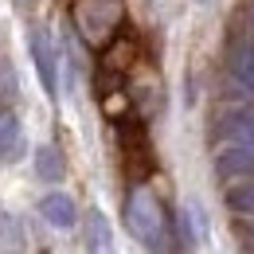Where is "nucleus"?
<instances>
[{"instance_id": "f257e3e1", "label": "nucleus", "mask_w": 254, "mask_h": 254, "mask_svg": "<svg viewBox=\"0 0 254 254\" xmlns=\"http://www.w3.org/2000/svg\"><path fill=\"white\" fill-rule=\"evenodd\" d=\"M126 219H129V231L149 243V247H160V235H164V215H160V203L153 199V191H133L126 203Z\"/></svg>"}, {"instance_id": "f03ea898", "label": "nucleus", "mask_w": 254, "mask_h": 254, "mask_svg": "<svg viewBox=\"0 0 254 254\" xmlns=\"http://www.w3.org/2000/svg\"><path fill=\"white\" fill-rule=\"evenodd\" d=\"M215 172H219L223 180L251 176V172H254V153H247V149H239V145H227V141H223V149L215 153Z\"/></svg>"}, {"instance_id": "7ed1b4c3", "label": "nucleus", "mask_w": 254, "mask_h": 254, "mask_svg": "<svg viewBox=\"0 0 254 254\" xmlns=\"http://www.w3.org/2000/svg\"><path fill=\"white\" fill-rule=\"evenodd\" d=\"M231 74L239 78V86L254 90V39L251 35L231 47Z\"/></svg>"}, {"instance_id": "20e7f679", "label": "nucleus", "mask_w": 254, "mask_h": 254, "mask_svg": "<svg viewBox=\"0 0 254 254\" xmlns=\"http://www.w3.org/2000/svg\"><path fill=\"white\" fill-rule=\"evenodd\" d=\"M24 153V126L16 114H0V157L16 160Z\"/></svg>"}, {"instance_id": "39448f33", "label": "nucleus", "mask_w": 254, "mask_h": 254, "mask_svg": "<svg viewBox=\"0 0 254 254\" xmlns=\"http://www.w3.org/2000/svg\"><path fill=\"white\" fill-rule=\"evenodd\" d=\"M223 141L254 153V114H235V118H227V122H223Z\"/></svg>"}, {"instance_id": "423d86ee", "label": "nucleus", "mask_w": 254, "mask_h": 254, "mask_svg": "<svg viewBox=\"0 0 254 254\" xmlns=\"http://www.w3.org/2000/svg\"><path fill=\"white\" fill-rule=\"evenodd\" d=\"M227 207L239 215H254V172L227 184Z\"/></svg>"}, {"instance_id": "0eeeda50", "label": "nucleus", "mask_w": 254, "mask_h": 254, "mask_svg": "<svg viewBox=\"0 0 254 254\" xmlns=\"http://www.w3.org/2000/svg\"><path fill=\"white\" fill-rule=\"evenodd\" d=\"M32 51H35V66H39L43 90H47V94H55V55H51V47H47L43 32H35V35H32Z\"/></svg>"}, {"instance_id": "6e6552de", "label": "nucleus", "mask_w": 254, "mask_h": 254, "mask_svg": "<svg viewBox=\"0 0 254 254\" xmlns=\"http://www.w3.org/2000/svg\"><path fill=\"white\" fill-rule=\"evenodd\" d=\"M39 211H43V219L51 223V227H70L74 223V203L66 199V195H47L43 203H39Z\"/></svg>"}, {"instance_id": "1a4fd4ad", "label": "nucleus", "mask_w": 254, "mask_h": 254, "mask_svg": "<svg viewBox=\"0 0 254 254\" xmlns=\"http://www.w3.org/2000/svg\"><path fill=\"white\" fill-rule=\"evenodd\" d=\"M86 227H90V247H94L98 254H114V239H110V223H106V215H102V211H90Z\"/></svg>"}, {"instance_id": "9d476101", "label": "nucleus", "mask_w": 254, "mask_h": 254, "mask_svg": "<svg viewBox=\"0 0 254 254\" xmlns=\"http://www.w3.org/2000/svg\"><path fill=\"white\" fill-rule=\"evenodd\" d=\"M35 164H39V176H47V180H59V176H63V157H59V149H39Z\"/></svg>"}, {"instance_id": "9b49d317", "label": "nucleus", "mask_w": 254, "mask_h": 254, "mask_svg": "<svg viewBox=\"0 0 254 254\" xmlns=\"http://www.w3.org/2000/svg\"><path fill=\"white\" fill-rule=\"evenodd\" d=\"M16 247H20V227H16L12 215L0 211V254H4V251H16Z\"/></svg>"}, {"instance_id": "f8f14e48", "label": "nucleus", "mask_w": 254, "mask_h": 254, "mask_svg": "<svg viewBox=\"0 0 254 254\" xmlns=\"http://www.w3.org/2000/svg\"><path fill=\"white\" fill-rule=\"evenodd\" d=\"M247 35H251V39H254V8H251V12H247Z\"/></svg>"}]
</instances>
